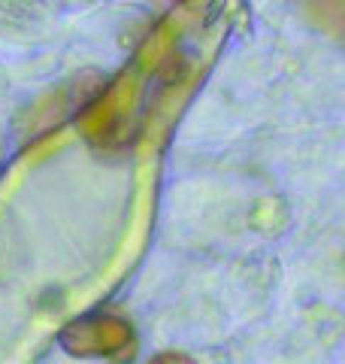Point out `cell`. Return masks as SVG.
I'll return each mask as SVG.
<instances>
[{
	"mask_svg": "<svg viewBox=\"0 0 345 364\" xmlns=\"http://www.w3.org/2000/svg\"><path fill=\"white\" fill-rule=\"evenodd\" d=\"M73 4H88V0H73Z\"/></svg>",
	"mask_w": 345,
	"mask_h": 364,
	"instance_id": "obj_2",
	"label": "cell"
},
{
	"mask_svg": "<svg viewBox=\"0 0 345 364\" xmlns=\"http://www.w3.org/2000/svg\"><path fill=\"white\" fill-rule=\"evenodd\" d=\"M131 340V331L124 322L115 318H91L76 322L61 334V343L70 349V355H109Z\"/></svg>",
	"mask_w": 345,
	"mask_h": 364,
	"instance_id": "obj_1",
	"label": "cell"
}]
</instances>
